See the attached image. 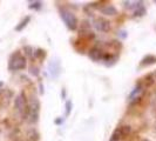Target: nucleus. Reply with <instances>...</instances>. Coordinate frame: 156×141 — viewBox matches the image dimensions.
Listing matches in <instances>:
<instances>
[{
  "mask_svg": "<svg viewBox=\"0 0 156 141\" xmlns=\"http://www.w3.org/2000/svg\"><path fill=\"white\" fill-rule=\"evenodd\" d=\"M28 108H30V118H31V122H37L38 121V118H39V110H40V102L39 99L37 96H32L30 105H28Z\"/></svg>",
  "mask_w": 156,
  "mask_h": 141,
  "instance_id": "nucleus-4",
  "label": "nucleus"
},
{
  "mask_svg": "<svg viewBox=\"0 0 156 141\" xmlns=\"http://www.w3.org/2000/svg\"><path fill=\"white\" fill-rule=\"evenodd\" d=\"M48 70H49V74L53 77L54 79H56L60 75V72H61V66H60V61L58 59H53L51 60L48 63Z\"/></svg>",
  "mask_w": 156,
  "mask_h": 141,
  "instance_id": "nucleus-5",
  "label": "nucleus"
},
{
  "mask_svg": "<svg viewBox=\"0 0 156 141\" xmlns=\"http://www.w3.org/2000/svg\"><path fill=\"white\" fill-rule=\"evenodd\" d=\"M141 92H142V86L139 84V85H137V86L135 87L133 91H132V93L129 94V96H128V101L130 102V103L137 101V99H140Z\"/></svg>",
  "mask_w": 156,
  "mask_h": 141,
  "instance_id": "nucleus-7",
  "label": "nucleus"
},
{
  "mask_svg": "<svg viewBox=\"0 0 156 141\" xmlns=\"http://www.w3.org/2000/svg\"><path fill=\"white\" fill-rule=\"evenodd\" d=\"M30 70H31L30 72H31L32 75H34V77H38V75H39V70H38V67H35V66H32Z\"/></svg>",
  "mask_w": 156,
  "mask_h": 141,
  "instance_id": "nucleus-17",
  "label": "nucleus"
},
{
  "mask_svg": "<svg viewBox=\"0 0 156 141\" xmlns=\"http://www.w3.org/2000/svg\"><path fill=\"white\" fill-rule=\"evenodd\" d=\"M119 132H120L122 138H126V136H128V135L130 134L132 127H130V125H122L119 127Z\"/></svg>",
  "mask_w": 156,
  "mask_h": 141,
  "instance_id": "nucleus-10",
  "label": "nucleus"
},
{
  "mask_svg": "<svg viewBox=\"0 0 156 141\" xmlns=\"http://www.w3.org/2000/svg\"><path fill=\"white\" fill-rule=\"evenodd\" d=\"M34 54H35V56H45V51H42V49L39 48Z\"/></svg>",
  "mask_w": 156,
  "mask_h": 141,
  "instance_id": "nucleus-19",
  "label": "nucleus"
},
{
  "mask_svg": "<svg viewBox=\"0 0 156 141\" xmlns=\"http://www.w3.org/2000/svg\"><path fill=\"white\" fill-rule=\"evenodd\" d=\"M23 51H25V54L27 56H32L33 54V48L31 46H25L23 47Z\"/></svg>",
  "mask_w": 156,
  "mask_h": 141,
  "instance_id": "nucleus-16",
  "label": "nucleus"
},
{
  "mask_svg": "<svg viewBox=\"0 0 156 141\" xmlns=\"http://www.w3.org/2000/svg\"><path fill=\"white\" fill-rule=\"evenodd\" d=\"M102 14L105 16H116L117 14V9L113 5H106L100 9Z\"/></svg>",
  "mask_w": 156,
  "mask_h": 141,
  "instance_id": "nucleus-9",
  "label": "nucleus"
},
{
  "mask_svg": "<svg viewBox=\"0 0 156 141\" xmlns=\"http://www.w3.org/2000/svg\"><path fill=\"white\" fill-rule=\"evenodd\" d=\"M70 107H72V102L68 101L67 103H66V108H67V110H66V115H69V113H70Z\"/></svg>",
  "mask_w": 156,
  "mask_h": 141,
  "instance_id": "nucleus-18",
  "label": "nucleus"
},
{
  "mask_svg": "<svg viewBox=\"0 0 156 141\" xmlns=\"http://www.w3.org/2000/svg\"><path fill=\"white\" fill-rule=\"evenodd\" d=\"M26 67V58L21 55L20 52L13 53L11 59H9V65L8 68L9 70H20Z\"/></svg>",
  "mask_w": 156,
  "mask_h": 141,
  "instance_id": "nucleus-2",
  "label": "nucleus"
},
{
  "mask_svg": "<svg viewBox=\"0 0 156 141\" xmlns=\"http://www.w3.org/2000/svg\"><path fill=\"white\" fill-rule=\"evenodd\" d=\"M89 58L94 60V61H98V60H100L102 58V52L101 49L99 48V47H93V48H90V51H89Z\"/></svg>",
  "mask_w": 156,
  "mask_h": 141,
  "instance_id": "nucleus-8",
  "label": "nucleus"
},
{
  "mask_svg": "<svg viewBox=\"0 0 156 141\" xmlns=\"http://www.w3.org/2000/svg\"><path fill=\"white\" fill-rule=\"evenodd\" d=\"M59 12H60V16L63 20V23L66 24V26L70 31H75L78 28V19H76L75 14L65 7L59 8Z\"/></svg>",
  "mask_w": 156,
  "mask_h": 141,
  "instance_id": "nucleus-1",
  "label": "nucleus"
},
{
  "mask_svg": "<svg viewBox=\"0 0 156 141\" xmlns=\"http://www.w3.org/2000/svg\"><path fill=\"white\" fill-rule=\"evenodd\" d=\"M14 108H16L20 114H23V118L27 117L30 114V108H28V105H27V100H26V95L23 92L19 94L14 100Z\"/></svg>",
  "mask_w": 156,
  "mask_h": 141,
  "instance_id": "nucleus-3",
  "label": "nucleus"
},
{
  "mask_svg": "<svg viewBox=\"0 0 156 141\" xmlns=\"http://www.w3.org/2000/svg\"><path fill=\"white\" fill-rule=\"evenodd\" d=\"M156 63V56L155 55H147L146 58L142 59L141 61V66H148V65H153V63Z\"/></svg>",
  "mask_w": 156,
  "mask_h": 141,
  "instance_id": "nucleus-11",
  "label": "nucleus"
},
{
  "mask_svg": "<svg viewBox=\"0 0 156 141\" xmlns=\"http://www.w3.org/2000/svg\"><path fill=\"white\" fill-rule=\"evenodd\" d=\"M121 139H122V136H121V134L119 132V128H116V129L113 132V134H112L109 141H120Z\"/></svg>",
  "mask_w": 156,
  "mask_h": 141,
  "instance_id": "nucleus-14",
  "label": "nucleus"
},
{
  "mask_svg": "<svg viewBox=\"0 0 156 141\" xmlns=\"http://www.w3.org/2000/svg\"><path fill=\"white\" fill-rule=\"evenodd\" d=\"M1 86H2V82H0V87H1Z\"/></svg>",
  "mask_w": 156,
  "mask_h": 141,
  "instance_id": "nucleus-21",
  "label": "nucleus"
},
{
  "mask_svg": "<svg viewBox=\"0 0 156 141\" xmlns=\"http://www.w3.org/2000/svg\"><path fill=\"white\" fill-rule=\"evenodd\" d=\"M154 77H155V79H156V72L154 73Z\"/></svg>",
  "mask_w": 156,
  "mask_h": 141,
  "instance_id": "nucleus-20",
  "label": "nucleus"
},
{
  "mask_svg": "<svg viewBox=\"0 0 156 141\" xmlns=\"http://www.w3.org/2000/svg\"><path fill=\"white\" fill-rule=\"evenodd\" d=\"M41 5H42V2L41 1H34V2H31V5H30V8H34V9H39L41 8Z\"/></svg>",
  "mask_w": 156,
  "mask_h": 141,
  "instance_id": "nucleus-15",
  "label": "nucleus"
},
{
  "mask_svg": "<svg viewBox=\"0 0 156 141\" xmlns=\"http://www.w3.org/2000/svg\"><path fill=\"white\" fill-rule=\"evenodd\" d=\"M143 141H150V140H143Z\"/></svg>",
  "mask_w": 156,
  "mask_h": 141,
  "instance_id": "nucleus-22",
  "label": "nucleus"
},
{
  "mask_svg": "<svg viewBox=\"0 0 156 141\" xmlns=\"http://www.w3.org/2000/svg\"><path fill=\"white\" fill-rule=\"evenodd\" d=\"M30 20H31V18H30V16H26V18H25V19L23 20V21H21V23L19 24V25H18V26L16 27V31H18V32L23 31V28L27 26V24L30 23Z\"/></svg>",
  "mask_w": 156,
  "mask_h": 141,
  "instance_id": "nucleus-13",
  "label": "nucleus"
},
{
  "mask_svg": "<svg viewBox=\"0 0 156 141\" xmlns=\"http://www.w3.org/2000/svg\"><path fill=\"white\" fill-rule=\"evenodd\" d=\"M94 26H95V28H96L99 32L106 33V32L109 31L110 23L108 21V20L103 19V18H99V19H96V20L94 21Z\"/></svg>",
  "mask_w": 156,
  "mask_h": 141,
  "instance_id": "nucleus-6",
  "label": "nucleus"
},
{
  "mask_svg": "<svg viewBox=\"0 0 156 141\" xmlns=\"http://www.w3.org/2000/svg\"><path fill=\"white\" fill-rule=\"evenodd\" d=\"M146 14V7L143 6L142 2H137V7L134 11V16H143Z\"/></svg>",
  "mask_w": 156,
  "mask_h": 141,
  "instance_id": "nucleus-12",
  "label": "nucleus"
}]
</instances>
